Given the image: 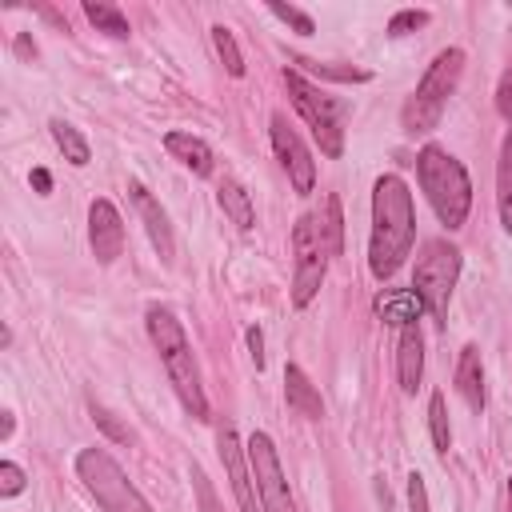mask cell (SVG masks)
<instances>
[{
	"label": "cell",
	"instance_id": "6da1fadb",
	"mask_svg": "<svg viewBox=\"0 0 512 512\" xmlns=\"http://www.w3.org/2000/svg\"><path fill=\"white\" fill-rule=\"evenodd\" d=\"M416 240V208L412 192L396 172L376 176L372 184V236H368V268L376 280H392L408 260Z\"/></svg>",
	"mask_w": 512,
	"mask_h": 512
},
{
	"label": "cell",
	"instance_id": "7a4b0ae2",
	"mask_svg": "<svg viewBox=\"0 0 512 512\" xmlns=\"http://www.w3.org/2000/svg\"><path fill=\"white\" fill-rule=\"evenodd\" d=\"M144 324H148V340L152 348L160 352V364L184 404V412L192 420H208V400H204V384H200V368H196V356H192V344L180 328V320L172 316V308L164 304H152L144 312Z\"/></svg>",
	"mask_w": 512,
	"mask_h": 512
},
{
	"label": "cell",
	"instance_id": "3957f363",
	"mask_svg": "<svg viewBox=\"0 0 512 512\" xmlns=\"http://www.w3.org/2000/svg\"><path fill=\"white\" fill-rule=\"evenodd\" d=\"M416 180H420V188H424V196H428V204L444 228H460L468 220L472 180L452 152H444L440 144H424L416 152Z\"/></svg>",
	"mask_w": 512,
	"mask_h": 512
},
{
	"label": "cell",
	"instance_id": "277c9868",
	"mask_svg": "<svg viewBox=\"0 0 512 512\" xmlns=\"http://www.w3.org/2000/svg\"><path fill=\"white\" fill-rule=\"evenodd\" d=\"M460 76H464V48H444V52H436V60H432L428 72L420 76L416 92L404 100L400 124H404L408 136H424V132H432V128L440 124L444 104H448V96L456 92Z\"/></svg>",
	"mask_w": 512,
	"mask_h": 512
},
{
	"label": "cell",
	"instance_id": "5b68a950",
	"mask_svg": "<svg viewBox=\"0 0 512 512\" xmlns=\"http://www.w3.org/2000/svg\"><path fill=\"white\" fill-rule=\"evenodd\" d=\"M284 88H288L292 108L300 112V120L312 128L320 152L336 160L344 152V112H348L344 100L328 96L324 88H316L312 80H304V72H296V68H284Z\"/></svg>",
	"mask_w": 512,
	"mask_h": 512
},
{
	"label": "cell",
	"instance_id": "8992f818",
	"mask_svg": "<svg viewBox=\"0 0 512 512\" xmlns=\"http://www.w3.org/2000/svg\"><path fill=\"white\" fill-rule=\"evenodd\" d=\"M460 276V248L448 240H428L412 268V292L420 296L424 312L444 328L448 324V300Z\"/></svg>",
	"mask_w": 512,
	"mask_h": 512
},
{
	"label": "cell",
	"instance_id": "52a82bcc",
	"mask_svg": "<svg viewBox=\"0 0 512 512\" xmlns=\"http://www.w3.org/2000/svg\"><path fill=\"white\" fill-rule=\"evenodd\" d=\"M76 476L96 496L104 512H152V504L140 496V488L124 476V468L104 448H80L76 452Z\"/></svg>",
	"mask_w": 512,
	"mask_h": 512
},
{
	"label": "cell",
	"instance_id": "ba28073f",
	"mask_svg": "<svg viewBox=\"0 0 512 512\" xmlns=\"http://www.w3.org/2000/svg\"><path fill=\"white\" fill-rule=\"evenodd\" d=\"M292 256H296V268H292V304L296 308H308L324 284V272H328V248L320 240V228H316V216H300L296 228H292Z\"/></svg>",
	"mask_w": 512,
	"mask_h": 512
},
{
	"label": "cell",
	"instance_id": "9c48e42d",
	"mask_svg": "<svg viewBox=\"0 0 512 512\" xmlns=\"http://www.w3.org/2000/svg\"><path fill=\"white\" fill-rule=\"evenodd\" d=\"M244 448H248V464H252L260 508L264 512H296V500L288 492V480H284V468H280V456H276L272 436L268 432H252Z\"/></svg>",
	"mask_w": 512,
	"mask_h": 512
},
{
	"label": "cell",
	"instance_id": "30bf717a",
	"mask_svg": "<svg viewBox=\"0 0 512 512\" xmlns=\"http://www.w3.org/2000/svg\"><path fill=\"white\" fill-rule=\"evenodd\" d=\"M216 452H220V464H224V472H228V484H232V496H236L240 512H264V508H260V496H256L248 448L240 444V436H236L232 424H220V428H216Z\"/></svg>",
	"mask_w": 512,
	"mask_h": 512
},
{
	"label": "cell",
	"instance_id": "8fae6325",
	"mask_svg": "<svg viewBox=\"0 0 512 512\" xmlns=\"http://www.w3.org/2000/svg\"><path fill=\"white\" fill-rule=\"evenodd\" d=\"M272 152H276L280 168L288 172L292 188L296 192H312V184H316V160H312V152L304 148L300 132L288 124L284 112H272Z\"/></svg>",
	"mask_w": 512,
	"mask_h": 512
},
{
	"label": "cell",
	"instance_id": "7c38bea8",
	"mask_svg": "<svg viewBox=\"0 0 512 512\" xmlns=\"http://www.w3.org/2000/svg\"><path fill=\"white\" fill-rule=\"evenodd\" d=\"M88 244H92L96 264H112L124 252V220H120L116 204L104 196H96L88 204Z\"/></svg>",
	"mask_w": 512,
	"mask_h": 512
},
{
	"label": "cell",
	"instance_id": "4fadbf2b",
	"mask_svg": "<svg viewBox=\"0 0 512 512\" xmlns=\"http://www.w3.org/2000/svg\"><path fill=\"white\" fill-rule=\"evenodd\" d=\"M128 196H132V204H136V212H140V220H144V228H148V240H152L156 256H160L164 264H172V256H176V240H172L168 212L160 208V200H152V192H148L140 180L128 184Z\"/></svg>",
	"mask_w": 512,
	"mask_h": 512
},
{
	"label": "cell",
	"instance_id": "5bb4252c",
	"mask_svg": "<svg viewBox=\"0 0 512 512\" xmlns=\"http://www.w3.org/2000/svg\"><path fill=\"white\" fill-rule=\"evenodd\" d=\"M396 376H400V388H404V392H416V388H420V376H424V336H420V320H412V324L400 328V340H396Z\"/></svg>",
	"mask_w": 512,
	"mask_h": 512
},
{
	"label": "cell",
	"instance_id": "9a60e30c",
	"mask_svg": "<svg viewBox=\"0 0 512 512\" xmlns=\"http://www.w3.org/2000/svg\"><path fill=\"white\" fill-rule=\"evenodd\" d=\"M284 400H288V408H292L296 416H304V420H320V416H324V400H320L316 384L304 376L300 364H288V368H284Z\"/></svg>",
	"mask_w": 512,
	"mask_h": 512
},
{
	"label": "cell",
	"instance_id": "2e32d148",
	"mask_svg": "<svg viewBox=\"0 0 512 512\" xmlns=\"http://www.w3.org/2000/svg\"><path fill=\"white\" fill-rule=\"evenodd\" d=\"M164 148H168V156L172 160H180L192 176H212V148L200 140V136H192V132H168L164 136Z\"/></svg>",
	"mask_w": 512,
	"mask_h": 512
},
{
	"label": "cell",
	"instance_id": "e0dca14e",
	"mask_svg": "<svg viewBox=\"0 0 512 512\" xmlns=\"http://www.w3.org/2000/svg\"><path fill=\"white\" fill-rule=\"evenodd\" d=\"M456 388L468 400L472 412H484V364H480V348L464 344L460 360H456Z\"/></svg>",
	"mask_w": 512,
	"mask_h": 512
},
{
	"label": "cell",
	"instance_id": "ac0fdd59",
	"mask_svg": "<svg viewBox=\"0 0 512 512\" xmlns=\"http://www.w3.org/2000/svg\"><path fill=\"white\" fill-rule=\"evenodd\" d=\"M216 200H220L224 216H228V220H232L240 232H248V228L256 224V208H252V196L244 192V184H236V180H220Z\"/></svg>",
	"mask_w": 512,
	"mask_h": 512
},
{
	"label": "cell",
	"instance_id": "d6986e66",
	"mask_svg": "<svg viewBox=\"0 0 512 512\" xmlns=\"http://www.w3.org/2000/svg\"><path fill=\"white\" fill-rule=\"evenodd\" d=\"M316 228H320V240L328 248V256H340L344 252V212H340V196L328 192L320 212H316Z\"/></svg>",
	"mask_w": 512,
	"mask_h": 512
},
{
	"label": "cell",
	"instance_id": "ffe728a7",
	"mask_svg": "<svg viewBox=\"0 0 512 512\" xmlns=\"http://www.w3.org/2000/svg\"><path fill=\"white\" fill-rule=\"evenodd\" d=\"M496 208H500V224L512 236V128L504 132L500 144V164H496Z\"/></svg>",
	"mask_w": 512,
	"mask_h": 512
},
{
	"label": "cell",
	"instance_id": "44dd1931",
	"mask_svg": "<svg viewBox=\"0 0 512 512\" xmlns=\"http://www.w3.org/2000/svg\"><path fill=\"white\" fill-rule=\"evenodd\" d=\"M376 312L384 316V320H392V324H412V320H420V312H424V304H420V296L408 288V292H384V296H376Z\"/></svg>",
	"mask_w": 512,
	"mask_h": 512
},
{
	"label": "cell",
	"instance_id": "7402d4cb",
	"mask_svg": "<svg viewBox=\"0 0 512 512\" xmlns=\"http://www.w3.org/2000/svg\"><path fill=\"white\" fill-rule=\"evenodd\" d=\"M84 16L96 24V32H108L112 40H128L132 36L128 16L116 4H108V0H84Z\"/></svg>",
	"mask_w": 512,
	"mask_h": 512
},
{
	"label": "cell",
	"instance_id": "603a6c76",
	"mask_svg": "<svg viewBox=\"0 0 512 512\" xmlns=\"http://www.w3.org/2000/svg\"><path fill=\"white\" fill-rule=\"evenodd\" d=\"M48 128H52V140H56V148L64 152V160H68V164L84 168V164L92 160V148H88V140L80 136V128H72L68 120H52Z\"/></svg>",
	"mask_w": 512,
	"mask_h": 512
},
{
	"label": "cell",
	"instance_id": "cb8c5ba5",
	"mask_svg": "<svg viewBox=\"0 0 512 512\" xmlns=\"http://www.w3.org/2000/svg\"><path fill=\"white\" fill-rule=\"evenodd\" d=\"M292 68L296 72H312V76H320V80H352V84H364L368 80V72L364 68H352V64H324V60H308V56H292Z\"/></svg>",
	"mask_w": 512,
	"mask_h": 512
},
{
	"label": "cell",
	"instance_id": "d4e9b609",
	"mask_svg": "<svg viewBox=\"0 0 512 512\" xmlns=\"http://www.w3.org/2000/svg\"><path fill=\"white\" fill-rule=\"evenodd\" d=\"M428 432H432V444H436V452H448V448H452V428H448L444 392H432V400H428Z\"/></svg>",
	"mask_w": 512,
	"mask_h": 512
},
{
	"label": "cell",
	"instance_id": "484cf974",
	"mask_svg": "<svg viewBox=\"0 0 512 512\" xmlns=\"http://www.w3.org/2000/svg\"><path fill=\"white\" fill-rule=\"evenodd\" d=\"M212 44H216V56H220V64L228 68V76H244V56H240V48H236V36H232L224 24L212 28Z\"/></svg>",
	"mask_w": 512,
	"mask_h": 512
},
{
	"label": "cell",
	"instance_id": "4316f807",
	"mask_svg": "<svg viewBox=\"0 0 512 512\" xmlns=\"http://www.w3.org/2000/svg\"><path fill=\"white\" fill-rule=\"evenodd\" d=\"M188 476H192V492H196L200 512H224V504H220V496H216V488H212L208 472H204L200 464H188Z\"/></svg>",
	"mask_w": 512,
	"mask_h": 512
},
{
	"label": "cell",
	"instance_id": "83f0119b",
	"mask_svg": "<svg viewBox=\"0 0 512 512\" xmlns=\"http://www.w3.org/2000/svg\"><path fill=\"white\" fill-rule=\"evenodd\" d=\"M268 12H272L276 20H284L288 28H296L300 36H312V32H316L312 16H308V12H300V8H292V4H280V0H272V4H268Z\"/></svg>",
	"mask_w": 512,
	"mask_h": 512
},
{
	"label": "cell",
	"instance_id": "f1b7e54d",
	"mask_svg": "<svg viewBox=\"0 0 512 512\" xmlns=\"http://www.w3.org/2000/svg\"><path fill=\"white\" fill-rule=\"evenodd\" d=\"M432 16L424 12V8H400L392 20H388V36H408V32H416V28H424Z\"/></svg>",
	"mask_w": 512,
	"mask_h": 512
},
{
	"label": "cell",
	"instance_id": "f546056e",
	"mask_svg": "<svg viewBox=\"0 0 512 512\" xmlns=\"http://www.w3.org/2000/svg\"><path fill=\"white\" fill-rule=\"evenodd\" d=\"M92 420L104 428V436H108V440H116V444H128V440H132V428H124V424H120V420H116L108 408L92 404Z\"/></svg>",
	"mask_w": 512,
	"mask_h": 512
},
{
	"label": "cell",
	"instance_id": "4dcf8cb0",
	"mask_svg": "<svg viewBox=\"0 0 512 512\" xmlns=\"http://www.w3.org/2000/svg\"><path fill=\"white\" fill-rule=\"evenodd\" d=\"M496 112L508 120V128H512V60H508V68L500 72V84H496Z\"/></svg>",
	"mask_w": 512,
	"mask_h": 512
},
{
	"label": "cell",
	"instance_id": "1f68e13d",
	"mask_svg": "<svg viewBox=\"0 0 512 512\" xmlns=\"http://www.w3.org/2000/svg\"><path fill=\"white\" fill-rule=\"evenodd\" d=\"M16 492H24V472L20 464L0 460V496H16Z\"/></svg>",
	"mask_w": 512,
	"mask_h": 512
},
{
	"label": "cell",
	"instance_id": "d6a6232c",
	"mask_svg": "<svg viewBox=\"0 0 512 512\" xmlns=\"http://www.w3.org/2000/svg\"><path fill=\"white\" fill-rule=\"evenodd\" d=\"M408 512H428V488L420 472H408Z\"/></svg>",
	"mask_w": 512,
	"mask_h": 512
},
{
	"label": "cell",
	"instance_id": "836d02e7",
	"mask_svg": "<svg viewBox=\"0 0 512 512\" xmlns=\"http://www.w3.org/2000/svg\"><path fill=\"white\" fill-rule=\"evenodd\" d=\"M248 352H252V364L264 368V332H260L256 324L248 328Z\"/></svg>",
	"mask_w": 512,
	"mask_h": 512
},
{
	"label": "cell",
	"instance_id": "e575fe53",
	"mask_svg": "<svg viewBox=\"0 0 512 512\" xmlns=\"http://www.w3.org/2000/svg\"><path fill=\"white\" fill-rule=\"evenodd\" d=\"M32 188H36L40 196L52 192V176H48V168H32Z\"/></svg>",
	"mask_w": 512,
	"mask_h": 512
},
{
	"label": "cell",
	"instance_id": "d590c367",
	"mask_svg": "<svg viewBox=\"0 0 512 512\" xmlns=\"http://www.w3.org/2000/svg\"><path fill=\"white\" fill-rule=\"evenodd\" d=\"M16 56H20V60H36V44H32L24 32L16 36Z\"/></svg>",
	"mask_w": 512,
	"mask_h": 512
},
{
	"label": "cell",
	"instance_id": "8d00e7d4",
	"mask_svg": "<svg viewBox=\"0 0 512 512\" xmlns=\"http://www.w3.org/2000/svg\"><path fill=\"white\" fill-rule=\"evenodd\" d=\"M12 428H16V416H12V412H0V440H8Z\"/></svg>",
	"mask_w": 512,
	"mask_h": 512
},
{
	"label": "cell",
	"instance_id": "74e56055",
	"mask_svg": "<svg viewBox=\"0 0 512 512\" xmlns=\"http://www.w3.org/2000/svg\"><path fill=\"white\" fill-rule=\"evenodd\" d=\"M508 512H512V480H508Z\"/></svg>",
	"mask_w": 512,
	"mask_h": 512
}]
</instances>
